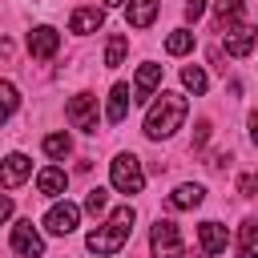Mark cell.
Returning a JSON list of instances; mask_svg holds the SVG:
<instances>
[{"label":"cell","mask_w":258,"mask_h":258,"mask_svg":"<svg viewBox=\"0 0 258 258\" xmlns=\"http://www.w3.org/2000/svg\"><path fill=\"white\" fill-rule=\"evenodd\" d=\"M8 218H12V198L0 194V222H8Z\"/></svg>","instance_id":"f1b7e54d"},{"label":"cell","mask_w":258,"mask_h":258,"mask_svg":"<svg viewBox=\"0 0 258 258\" xmlns=\"http://www.w3.org/2000/svg\"><path fill=\"white\" fill-rule=\"evenodd\" d=\"M56 48H60V32H56L52 24H36V28L28 32V52H32L36 60L56 56Z\"/></svg>","instance_id":"ba28073f"},{"label":"cell","mask_w":258,"mask_h":258,"mask_svg":"<svg viewBox=\"0 0 258 258\" xmlns=\"http://www.w3.org/2000/svg\"><path fill=\"white\" fill-rule=\"evenodd\" d=\"M97 28H105V8H77L69 16V32H77V36H89Z\"/></svg>","instance_id":"9a60e30c"},{"label":"cell","mask_w":258,"mask_h":258,"mask_svg":"<svg viewBox=\"0 0 258 258\" xmlns=\"http://www.w3.org/2000/svg\"><path fill=\"white\" fill-rule=\"evenodd\" d=\"M238 258H258V222L246 218L238 226Z\"/></svg>","instance_id":"d6986e66"},{"label":"cell","mask_w":258,"mask_h":258,"mask_svg":"<svg viewBox=\"0 0 258 258\" xmlns=\"http://www.w3.org/2000/svg\"><path fill=\"white\" fill-rule=\"evenodd\" d=\"M149 250H153V258H181V230H177V222H169V218H157L153 226H149Z\"/></svg>","instance_id":"277c9868"},{"label":"cell","mask_w":258,"mask_h":258,"mask_svg":"<svg viewBox=\"0 0 258 258\" xmlns=\"http://www.w3.org/2000/svg\"><path fill=\"white\" fill-rule=\"evenodd\" d=\"M189 48H194V32H189V28H173V32L165 36V52H169V56H185Z\"/></svg>","instance_id":"44dd1931"},{"label":"cell","mask_w":258,"mask_h":258,"mask_svg":"<svg viewBox=\"0 0 258 258\" xmlns=\"http://www.w3.org/2000/svg\"><path fill=\"white\" fill-rule=\"evenodd\" d=\"M125 52H129V40L121 32H113L109 44H105V69H121L125 64Z\"/></svg>","instance_id":"ffe728a7"},{"label":"cell","mask_w":258,"mask_h":258,"mask_svg":"<svg viewBox=\"0 0 258 258\" xmlns=\"http://www.w3.org/2000/svg\"><path fill=\"white\" fill-rule=\"evenodd\" d=\"M64 185H69V173H64L60 165H44V169L36 173V189H40L44 198H60Z\"/></svg>","instance_id":"e0dca14e"},{"label":"cell","mask_w":258,"mask_h":258,"mask_svg":"<svg viewBox=\"0 0 258 258\" xmlns=\"http://www.w3.org/2000/svg\"><path fill=\"white\" fill-rule=\"evenodd\" d=\"M185 113H189V105H185L181 93H169V89L153 93V97H149V109H145V137H149V141L173 137V133L185 125Z\"/></svg>","instance_id":"6da1fadb"},{"label":"cell","mask_w":258,"mask_h":258,"mask_svg":"<svg viewBox=\"0 0 258 258\" xmlns=\"http://www.w3.org/2000/svg\"><path fill=\"white\" fill-rule=\"evenodd\" d=\"M181 85H185L194 97H202V93L210 89V77L202 73V64H185V69H181Z\"/></svg>","instance_id":"7402d4cb"},{"label":"cell","mask_w":258,"mask_h":258,"mask_svg":"<svg viewBox=\"0 0 258 258\" xmlns=\"http://www.w3.org/2000/svg\"><path fill=\"white\" fill-rule=\"evenodd\" d=\"M242 20H246V0H214V24H218V32H226V28L242 24Z\"/></svg>","instance_id":"4fadbf2b"},{"label":"cell","mask_w":258,"mask_h":258,"mask_svg":"<svg viewBox=\"0 0 258 258\" xmlns=\"http://www.w3.org/2000/svg\"><path fill=\"white\" fill-rule=\"evenodd\" d=\"M105 206H109V194H105V189H89L85 210H89V214H105Z\"/></svg>","instance_id":"d4e9b609"},{"label":"cell","mask_w":258,"mask_h":258,"mask_svg":"<svg viewBox=\"0 0 258 258\" xmlns=\"http://www.w3.org/2000/svg\"><path fill=\"white\" fill-rule=\"evenodd\" d=\"M48 234H56V238H64V234H73L77 226H81V206L77 202H52L48 206V214H44V222H40Z\"/></svg>","instance_id":"8992f818"},{"label":"cell","mask_w":258,"mask_h":258,"mask_svg":"<svg viewBox=\"0 0 258 258\" xmlns=\"http://www.w3.org/2000/svg\"><path fill=\"white\" fill-rule=\"evenodd\" d=\"M28 173H32V161H28L24 153H8V157L0 161V185H4V189H16L20 181H28Z\"/></svg>","instance_id":"30bf717a"},{"label":"cell","mask_w":258,"mask_h":258,"mask_svg":"<svg viewBox=\"0 0 258 258\" xmlns=\"http://www.w3.org/2000/svg\"><path fill=\"white\" fill-rule=\"evenodd\" d=\"M121 4H125V0H105V8H121Z\"/></svg>","instance_id":"f546056e"},{"label":"cell","mask_w":258,"mask_h":258,"mask_svg":"<svg viewBox=\"0 0 258 258\" xmlns=\"http://www.w3.org/2000/svg\"><path fill=\"white\" fill-rule=\"evenodd\" d=\"M129 101H133L129 85H113V89H109V105H105V121H109V125H121L125 113H129Z\"/></svg>","instance_id":"2e32d148"},{"label":"cell","mask_w":258,"mask_h":258,"mask_svg":"<svg viewBox=\"0 0 258 258\" xmlns=\"http://www.w3.org/2000/svg\"><path fill=\"white\" fill-rule=\"evenodd\" d=\"M206 141H210V121H198V133H194V145L202 149Z\"/></svg>","instance_id":"4316f807"},{"label":"cell","mask_w":258,"mask_h":258,"mask_svg":"<svg viewBox=\"0 0 258 258\" xmlns=\"http://www.w3.org/2000/svg\"><path fill=\"white\" fill-rule=\"evenodd\" d=\"M133 222H137V210H133V206H117V210L109 214V222H105V226L89 230L85 246H89L93 254H117V250L129 242V234H133Z\"/></svg>","instance_id":"7a4b0ae2"},{"label":"cell","mask_w":258,"mask_h":258,"mask_svg":"<svg viewBox=\"0 0 258 258\" xmlns=\"http://www.w3.org/2000/svg\"><path fill=\"white\" fill-rule=\"evenodd\" d=\"M206 202V185H198V181H181L173 194H169V206L173 210H198Z\"/></svg>","instance_id":"ac0fdd59"},{"label":"cell","mask_w":258,"mask_h":258,"mask_svg":"<svg viewBox=\"0 0 258 258\" xmlns=\"http://www.w3.org/2000/svg\"><path fill=\"white\" fill-rule=\"evenodd\" d=\"M64 117H69L73 129H81V133H97V125H101V117H97V97H93V93H77V97H69Z\"/></svg>","instance_id":"5b68a950"},{"label":"cell","mask_w":258,"mask_h":258,"mask_svg":"<svg viewBox=\"0 0 258 258\" xmlns=\"http://www.w3.org/2000/svg\"><path fill=\"white\" fill-rule=\"evenodd\" d=\"M157 8H161V0H125V20H129V28H149V24L157 20Z\"/></svg>","instance_id":"5bb4252c"},{"label":"cell","mask_w":258,"mask_h":258,"mask_svg":"<svg viewBox=\"0 0 258 258\" xmlns=\"http://www.w3.org/2000/svg\"><path fill=\"white\" fill-rule=\"evenodd\" d=\"M157 85H161V64H153V60H145L141 69H137V77H133V101H149L153 93H157Z\"/></svg>","instance_id":"7c38bea8"},{"label":"cell","mask_w":258,"mask_h":258,"mask_svg":"<svg viewBox=\"0 0 258 258\" xmlns=\"http://www.w3.org/2000/svg\"><path fill=\"white\" fill-rule=\"evenodd\" d=\"M202 12H206V0H189L185 4V20H198Z\"/></svg>","instance_id":"83f0119b"},{"label":"cell","mask_w":258,"mask_h":258,"mask_svg":"<svg viewBox=\"0 0 258 258\" xmlns=\"http://www.w3.org/2000/svg\"><path fill=\"white\" fill-rule=\"evenodd\" d=\"M198 242H202V254H226V246H230V230L222 226V222H202L198 226Z\"/></svg>","instance_id":"9c48e42d"},{"label":"cell","mask_w":258,"mask_h":258,"mask_svg":"<svg viewBox=\"0 0 258 258\" xmlns=\"http://www.w3.org/2000/svg\"><path fill=\"white\" fill-rule=\"evenodd\" d=\"M254 185H258L254 173H242V177H238V194H242V198H254Z\"/></svg>","instance_id":"484cf974"},{"label":"cell","mask_w":258,"mask_h":258,"mask_svg":"<svg viewBox=\"0 0 258 258\" xmlns=\"http://www.w3.org/2000/svg\"><path fill=\"white\" fill-rule=\"evenodd\" d=\"M69 149H73L69 133H48V137H44V153H48L52 161H64V157H69Z\"/></svg>","instance_id":"cb8c5ba5"},{"label":"cell","mask_w":258,"mask_h":258,"mask_svg":"<svg viewBox=\"0 0 258 258\" xmlns=\"http://www.w3.org/2000/svg\"><path fill=\"white\" fill-rule=\"evenodd\" d=\"M16 105H20V93H16V85L12 81H0V125L16 113Z\"/></svg>","instance_id":"603a6c76"},{"label":"cell","mask_w":258,"mask_h":258,"mask_svg":"<svg viewBox=\"0 0 258 258\" xmlns=\"http://www.w3.org/2000/svg\"><path fill=\"white\" fill-rule=\"evenodd\" d=\"M12 250H16L20 258H44V238H40V230H36L28 218H20V222L12 226Z\"/></svg>","instance_id":"52a82bcc"},{"label":"cell","mask_w":258,"mask_h":258,"mask_svg":"<svg viewBox=\"0 0 258 258\" xmlns=\"http://www.w3.org/2000/svg\"><path fill=\"white\" fill-rule=\"evenodd\" d=\"M109 181H113V189L117 194H141L145 189V169H141V157L137 153H117L113 161H109Z\"/></svg>","instance_id":"3957f363"},{"label":"cell","mask_w":258,"mask_h":258,"mask_svg":"<svg viewBox=\"0 0 258 258\" xmlns=\"http://www.w3.org/2000/svg\"><path fill=\"white\" fill-rule=\"evenodd\" d=\"M254 40H258V32H254V24H234V28H226V52L230 56H250L254 52Z\"/></svg>","instance_id":"8fae6325"}]
</instances>
